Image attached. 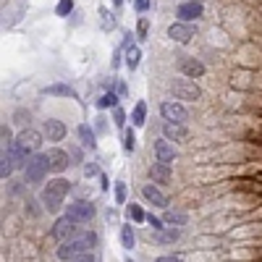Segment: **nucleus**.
I'll list each match as a JSON object with an SVG mask.
<instances>
[{
  "label": "nucleus",
  "instance_id": "nucleus-28",
  "mask_svg": "<svg viewBox=\"0 0 262 262\" xmlns=\"http://www.w3.org/2000/svg\"><path fill=\"white\" fill-rule=\"evenodd\" d=\"M134 144H137L134 131H126V134H123V149H126V152H131V149H134Z\"/></svg>",
  "mask_w": 262,
  "mask_h": 262
},
{
  "label": "nucleus",
  "instance_id": "nucleus-30",
  "mask_svg": "<svg viewBox=\"0 0 262 262\" xmlns=\"http://www.w3.org/2000/svg\"><path fill=\"white\" fill-rule=\"evenodd\" d=\"M242 189H249V191H262V184H254V181H238Z\"/></svg>",
  "mask_w": 262,
  "mask_h": 262
},
{
  "label": "nucleus",
  "instance_id": "nucleus-22",
  "mask_svg": "<svg viewBox=\"0 0 262 262\" xmlns=\"http://www.w3.org/2000/svg\"><path fill=\"white\" fill-rule=\"evenodd\" d=\"M121 242H123V247H126V249L134 247L137 236H134V228H131V226H123V231H121Z\"/></svg>",
  "mask_w": 262,
  "mask_h": 262
},
{
  "label": "nucleus",
  "instance_id": "nucleus-7",
  "mask_svg": "<svg viewBox=\"0 0 262 262\" xmlns=\"http://www.w3.org/2000/svg\"><path fill=\"white\" fill-rule=\"evenodd\" d=\"M76 221H71L69 215H63L60 221H55V226H53V238H58V242L63 244V242H69L71 236H76Z\"/></svg>",
  "mask_w": 262,
  "mask_h": 262
},
{
  "label": "nucleus",
  "instance_id": "nucleus-12",
  "mask_svg": "<svg viewBox=\"0 0 262 262\" xmlns=\"http://www.w3.org/2000/svg\"><path fill=\"white\" fill-rule=\"evenodd\" d=\"M176 16H179L181 21H194V18H200V16H202V3H200V0H186V3L179 6Z\"/></svg>",
  "mask_w": 262,
  "mask_h": 262
},
{
  "label": "nucleus",
  "instance_id": "nucleus-13",
  "mask_svg": "<svg viewBox=\"0 0 262 262\" xmlns=\"http://www.w3.org/2000/svg\"><path fill=\"white\" fill-rule=\"evenodd\" d=\"M155 155H158V163L170 165L173 160H176V147H173L168 139H158L155 142Z\"/></svg>",
  "mask_w": 262,
  "mask_h": 262
},
{
  "label": "nucleus",
  "instance_id": "nucleus-34",
  "mask_svg": "<svg viewBox=\"0 0 262 262\" xmlns=\"http://www.w3.org/2000/svg\"><path fill=\"white\" fill-rule=\"evenodd\" d=\"M74 262H95V257H92V252H86V254H81V257H76Z\"/></svg>",
  "mask_w": 262,
  "mask_h": 262
},
{
  "label": "nucleus",
  "instance_id": "nucleus-14",
  "mask_svg": "<svg viewBox=\"0 0 262 262\" xmlns=\"http://www.w3.org/2000/svg\"><path fill=\"white\" fill-rule=\"evenodd\" d=\"M163 134L168 142H186L189 139V128L184 123H165L163 126Z\"/></svg>",
  "mask_w": 262,
  "mask_h": 262
},
{
  "label": "nucleus",
  "instance_id": "nucleus-19",
  "mask_svg": "<svg viewBox=\"0 0 262 262\" xmlns=\"http://www.w3.org/2000/svg\"><path fill=\"white\" fill-rule=\"evenodd\" d=\"M139 58H142V53H139L137 45H128V48H126V66H128L131 71H134L137 66H139Z\"/></svg>",
  "mask_w": 262,
  "mask_h": 262
},
{
  "label": "nucleus",
  "instance_id": "nucleus-21",
  "mask_svg": "<svg viewBox=\"0 0 262 262\" xmlns=\"http://www.w3.org/2000/svg\"><path fill=\"white\" fill-rule=\"evenodd\" d=\"M45 95H60V97H74V90L66 84H50L45 86Z\"/></svg>",
  "mask_w": 262,
  "mask_h": 262
},
{
  "label": "nucleus",
  "instance_id": "nucleus-23",
  "mask_svg": "<svg viewBox=\"0 0 262 262\" xmlns=\"http://www.w3.org/2000/svg\"><path fill=\"white\" fill-rule=\"evenodd\" d=\"M179 238V228H163V231H158V242H163V244H170V242H176Z\"/></svg>",
  "mask_w": 262,
  "mask_h": 262
},
{
  "label": "nucleus",
  "instance_id": "nucleus-31",
  "mask_svg": "<svg viewBox=\"0 0 262 262\" xmlns=\"http://www.w3.org/2000/svg\"><path fill=\"white\" fill-rule=\"evenodd\" d=\"M147 223L152 226V228H155V231H163L165 226H163V221H160V217H152V215H147Z\"/></svg>",
  "mask_w": 262,
  "mask_h": 262
},
{
  "label": "nucleus",
  "instance_id": "nucleus-9",
  "mask_svg": "<svg viewBox=\"0 0 262 262\" xmlns=\"http://www.w3.org/2000/svg\"><path fill=\"white\" fill-rule=\"evenodd\" d=\"M179 71H181L186 79H200V76L205 74V66L196 60V58L181 55V58H179Z\"/></svg>",
  "mask_w": 262,
  "mask_h": 262
},
{
  "label": "nucleus",
  "instance_id": "nucleus-20",
  "mask_svg": "<svg viewBox=\"0 0 262 262\" xmlns=\"http://www.w3.org/2000/svg\"><path fill=\"white\" fill-rule=\"evenodd\" d=\"M144 116H147V105L137 102L134 111H131V123H134V126H144Z\"/></svg>",
  "mask_w": 262,
  "mask_h": 262
},
{
  "label": "nucleus",
  "instance_id": "nucleus-6",
  "mask_svg": "<svg viewBox=\"0 0 262 262\" xmlns=\"http://www.w3.org/2000/svg\"><path fill=\"white\" fill-rule=\"evenodd\" d=\"M160 116L165 118V123H184L189 118L186 107L181 102H163L160 105Z\"/></svg>",
  "mask_w": 262,
  "mask_h": 262
},
{
  "label": "nucleus",
  "instance_id": "nucleus-2",
  "mask_svg": "<svg viewBox=\"0 0 262 262\" xmlns=\"http://www.w3.org/2000/svg\"><path fill=\"white\" fill-rule=\"evenodd\" d=\"M69 181L66 179H55V181H48V186L42 189V202H45V210L48 212H58L60 205H63V196L69 194Z\"/></svg>",
  "mask_w": 262,
  "mask_h": 262
},
{
  "label": "nucleus",
  "instance_id": "nucleus-5",
  "mask_svg": "<svg viewBox=\"0 0 262 262\" xmlns=\"http://www.w3.org/2000/svg\"><path fill=\"white\" fill-rule=\"evenodd\" d=\"M170 90H173V95H176V100H200L202 97V90L196 86L191 79H176L170 84Z\"/></svg>",
  "mask_w": 262,
  "mask_h": 262
},
{
  "label": "nucleus",
  "instance_id": "nucleus-18",
  "mask_svg": "<svg viewBox=\"0 0 262 262\" xmlns=\"http://www.w3.org/2000/svg\"><path fill=\"white\" fill-rule=\"evenodd\" d=\"M163 221L173 228V226H184L186 223V212H181V210H165V217Z\"/></svg>",
  "mask_w": 262,
  "mask_h": 262
},
{
  "label": "nucleus",
  "instance_id": "nucleus-36",
  "mask_svg": "<svg viewBox=\"0 0 262 262\" xmlns=\"http://www.w3.org/2000/svg\"><path fill=\"white\" fill-rule=\"evenodd\" d=\"M116 123H118V126L126 123V116H123V111H118V107H116Z\"/></svg>",
  "mask_w": 262,
  "mask_h": 262
},
{
  "label": "nucleus",
  "instance_id": "nucleus-1",
  "mask_svg": "<svg viewBox=\"0 0 262 262\" xmlns=\"http://www.w3.org/2000/svg\"><path fill=\"white\" fill-rule=\"evenodd\" d=\"M95 244H97V236H95L92 231H90V233H76V236L69 238V242H63V244L58 247V257L74 262L76 257H81V254H86V252H92Z\"/></svg>",
  "mask_w": 262,
  "mask_h": 262
},
{
  "label": "nucleus",
  "instance_id": "nucleus-24",
  "mask_svg": "<svg viewBox=\"0 0 262 262\" xmlns=\"http://www.w3.org/2000/svg\"><path fill=\"white\" fill-rule=\"evenodd\" d=\"M79 137L84 147H95V134L90 131V126H79Z\"/></svg>",
  "mask_w": 262,
  "mask_h": 262
},
{
  "label": "nucleus",
  "instance_id": "nucleus-25",
  "mask_svg": "<svg viewBox=\"0 0 262 262\" xmlns=\"http://www.w3.org/2000/svg\"><path fill=\"white\" fill-rule=\"evenodd\" d=\"M116 102H118V97H116L113 92H105V95L97 100V105H100V107H116Z\"/></svg>",
  "mask_w": 262,
  "mask_h": 262
},
{
  "label": "nucleus",
  "instance_id": "nucleus-4",
  "mask_svg": "<svg viewBox=\"0 0 262 262\" xmlns=\"http://www.w3.org/2000/svg\"><path fill=\"white\" fill-rule=\"evenodd\" d=\"M13 144L24 152L27 158H32L34 152L39 149V144H42V134H39V131H34V128H27V131H21V134L16 137Z\"/></svg>",
  "mask_w": 262,
  "mask_h": 262
},
{
  "label": "nucleus",
  "instance_id": "nucleus-27",
  "mask_svg": "<svg viewBox=\"0 0 262 262\" xmlns=\"http://www.w3.org/2000/svg\"><path fill=\"white\" fill-rule=\"evenodd\" d=\"M71 11H74V0H60L58 8H55V13H58V16H69Z\"/></svg>",
  "mask_w": 262,
  "mask_h": 262
},
{
  "label": "nucleus",
  "instance_id": "nucleus-15",
  "mask_svg": "<svg viewBox=\"0 0 262 262\" xmlns=\"http://www.w3.org/2000/svg\"><path fill=\"white\" fill-rule=\"evenodd\" d=\"M142 194H144V200L147 202H152L155 207H168V196L155 186V184H147V186H142Z\"/></svg>",
  "mask_w": 262,
  "mask_h": 262
},
{
  "label": "nucleus",
  "instance_id": "nucleus-39",
  "mask_svg": "<svg viewBox=\"0 0 262 262\" xmlns=\"http://www.w3.org/2000/svg\"><path fill=\"white\" fill-rule=\"evenodd\" d=\"M126 262H134V259H126Z\"/></svg>",
  "mask_w": 262,
  "mask_h": 262
},
{
  "label": "nucleus",
  "instance_id": "nucleus-10",
  "mask_svg": "<svg viewBox=\"0 0 262 262\" xmlns=\"http://www.w3.org/2000/svg\"><path fill=\"white\" fill-rule=\"evenodd\" d=\"M194 34H196V29H194L191 24H184V21H179V24H170V27H168V37H170L173 42H189Z\"/></svg>",
  "mask_w": 262,
  "mask_h": 262
},
{
  "label": "nucleus",
  "instance_id": "nucleus-32",
  "mask_svg": "<svg viewBox=\"0 0 262 262\" xmlns=\"http://www.w3.org/2000/svg\"><path fill=\"white\" fill-rule=\"evenodd\" d=\"M155 262H181L179 257H173V254H163V257H158Z\"/></svg>",
  "mask_w": 262,
  "mask_h": 262
},
{
  "label": "nucleus",
  "instance_id": "nucleus-33",
  "mask_svg": "<svg viewBox=\"0 0 262 262\" xmlns=\"http://www.w3.org/2000/svg\"><path fill=\"white\" fill-rule=\"evenodd\" d=\"M147 8H149V0H137V11L139 13H144Z\"/></svg>",
  "mask_w": 262,
  "mask_h": 262
},
{
  "label": "nucleus",
  "instance_id": "nucleus-35",
  "mask_svg": "<svg viewBox=\"0 0 262 262\" xmlns=\"http://www.w3.org/2000/svg\"><path fill=\"white\" fill-rule=\"evenodd\" d=\"M139 37H142V39L147 37V18H142V21H139Z\"/></svg>",
  "mask_w": 262,
  "mask_h": 262
},
{
  "label": "nucleus",
  "instance_id": "nucleus-26",
  "mask_svg": "<svg viewBox=\"0 0 262 262\" xmlns=\"http://www.w3.org/2000/svg\"><path fill=\"white\" fill-rule=\"evenodd\" d=\"M128 217H131V221H137V223L147 221V217H144V212H142V207H139V205H128Z\"/></svg>",
  "mask_w": 262,
  "mask_h": 262
},
{
  "label": "nucleus",
  "instance_id": "nucleus-17",
  "mask_svg": "<svg viewBox=\"0 0 262 262\" xmlns=\"http://www.w3.org/2000/svg\"><path fill=\"white\" fill-rule=\"evenodd\" d=\"M149 176H152V181H158V184H168L170 181V165H165V163H155L149 168Z\"/></svg>",
  "mask_w": 262,
  "mask_h": 262
},
{
  "label": "nucleus",
  "instance_id": "nucleus-37",
  "mask_svg": "<svg viewBox=\"0 0 262 262\" xmlns=\"http://www.w3.org/2000/svg\"><path fill=\"white\" fill-rule=\"evenodd\" d=\"M84 170H86V176H95V173H97V168H95V165H86Z\"/></svg>",
  "mask_w": 262,
  "mask_h": 262
},
{
  "label": "nucleus",
  "instance_id": "nucleus-16",
  "mask_svg": "<svg viewBox=\"0 0 262 262\" xmlns=\"http://www.w3.org/2000/svg\"><path fill=\"white\" fill-rule=\"evenodd\" d=\"M45 134H48V142H60L66 137V126L60 121H45Z\"/></svg>",
  "mask_w": 262,
  "mask_h": 262
},
{
  "label": "nucleus",
  "instance_id": "nucleus-38",
  "mask_svg": "<svg viewBox=\"0 0 262 262\" xmlns=\"http://www.w3.org/2000/svg\"><path fill=\"white\" fill-rule=\"evenodd\" d=\"M118 3H121V0H116V6H118Z\"/></svg>",
  "mask_w": 262,
  "mask_h": 262
},
{
  "label": "nucleus",
  "instance_id": "nucleus-29",
  "mask_svg": "<svg viewBox=\"0 0 262 262\" xmlns=\"http://www.w3.org/2000/svg\"><path fill=\"white\" fill-rule=\"evenodd\" d=\"M116 202L118 205L126 202V184H116Z\"/></svg>",
  "mask_w": 262,
  "mask_h": 262
},
{
  "label": "nucleus",
  "instance_id": "nucleus-11",
  "mask_svg": "<svg viewBox=\"0 0 262 262\" xmlns=\"http://www.w3.org/2000/svg\"><path fill=\"white\" fill-rule=\"evenodd\" d=\"M48 163H50V170L53 173H63L66 168H69V152H63L58 147L48 149Z\"/></svg>",
  "mask_w": 262,
  "mask_h": 262
},
{
  "label": "nucleus",
  "instance_id": "nucleus-8",
  "mask_svg": "<svg viewBox=\"0 0 262 262\" xmlns=\"http://www.w3.org/2000/svg\"><path fill=\"white\" fill-rule=\"evenodd\" d=\"M66 215H69L71 221H76V223H90L95 217V205H90V202H74V205H69Z\"/></svg>",
  "mask_w": 262,
  "mask_h": 262
},
{
  "label": "nucleus",
  "instance_id": "nucleus-3",
  "mask_svg": "<svg viewBox=\"0 0 262 262\" xmlns=\"http://www.w3.org/2000/svg\"><path fill=\"white\" fill-rule=\"evenodd\" d=\"M27 181L29 184H39L42 179L48 176V170H50V163H48V155H32L27 160Z\"/></svg>",
  "mask_w": 262,
  "mask_h": 262
}]
</instances>
